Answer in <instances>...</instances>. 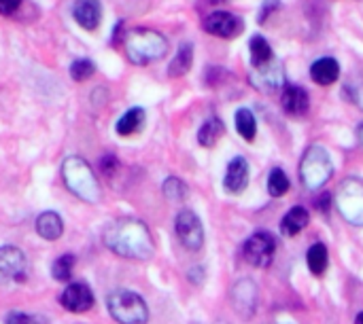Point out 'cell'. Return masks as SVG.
Wrapping results in <instances>:
<instances>
[{"mask_svg": "<svg viewBox=\"0 0 363 324\" xmlns=\"http://www.w3.org/2000/svg\"><path fill=\"white\" fill-rule=\"evenodd\" d=\"M104 244L123 259L147 261L153 257L155 244L149 227L132 216L117 219L104 231Z\"/></svg>", "mask_w": 363, "mask_h": 324, "instance_id": "1", "label": "cell"}, {"mask_svg": "<svg viewBox=\"0 0 363 324\" xmlns=\"http://www.w3.org/2000/svg\"><path fill=\"white\" fill-rule=\"evenodd\" d=\"M125 55L132 64L147 66L155 59H162L168 53V40L164 34L149 30V28H136L125 34L123 40Z\"/></svg>", "mask_w": 363, "mask_h": 324, "instance_id": "2", "label": "cell"}, {"mask_svg": "<svg viewBox=\"0 0 363 324\" xmlns=\"http://www.w3.org/2000/svg\"><path fill=\"white\" fill-rule=\"evenodd\" d=\"M62 178L68 191L87 204H96L102 195L98 178L83 157H77V155L68 157L62 163Z\"/></svg>", "mask_w": 363, "mask_h": 324, "instance_id": "3", "label": "cell"}, {"mask_svg": "<svg viewBox=\"0 0 363 324\" xmlns=\"http://www.w3.org/2000/svg\"><path fill=\"white\" fill-rule=\"evenodd\" d=\"M334 174L332 157L321 146H311L300 161V178L308 191H319Z\"/></svg>", "mask_w": 363, "mask_h": 324, "instance_id": "4", "label": "cell"}, {"mask_svg": "<svg viewBox=\"0 0 363 324\" xmlns=\"http://www.w3.org/2000/svg\"><path fill=\"white\" fill-rule=\"evenodd\" d=\"M111 316L119 324H147L149 308L145 299L132 291H115L106 299Z\"/></svg>", "mask_w": 363, "mask_h": 324, "instance_id": "5", "label": "cell"}, {"mask_svg": "<svg viewBox=\"0 0 363 324\" xmlns=\"http://www.w3.org/2000/svg\"><path fill=\"white\" fill-rule=\"evenodd\" d=\"M338 212L355 227H363V180L349 178L340 185L336 193Z\"/></svg>", "mask_w": 363, "mask_h": 324, "instance_id": "6", "label": "cell"}, {"mask_svg": "<svg viewBox=\"0 0 363 324\" xmlns=\"http://www.w3.org/2000/svg\"><path fill=\"white\" fill-rule=\"evenodd\" d=\"M274 253H277V240L268 231L253 233L242 248L245 261L253 267H268L274 259Z\"/></svg>", "mask_w": 363, "mask_h": 324, "instance_id": "7", "label": "cell"}, {"mask_svg": "<svg viewBox=\"0 0 363 324\" xmlns=\"http://www.w3.org/2000/svg\"><path fill=\"white\" fill-rule=\"evenodd\" d=\"M174 229H177L179 242L187 250H194L196 253V250H200L204 246V227H202L200 219L196 216V212H191V210L179 212L177 223H174Z\"/></svg>", "mask_w": 363, "mask_h": 324, "instance_id": "8", "label": "cell"}, {"mask_svg": "<svg viewBox=\"0 0 363 324\" xmlns=\"http://www.w3.org/2000/svg\"><path fill=\"white\" fill-rule=\"evenodd\" d=\"M204 25V32L213 34V36H219V38H234L242 32L245 28V21L234 15V13H228V11H215L211 15L204 17L202 21Z\"/></svg>", "mask_w": 363, "mask_h": 324, "instance_id": "9", "label": "cell"}, {"mask_svg": "<svg viewBox=\"0 0 363 324\" xmlns=\"http://www.w3.org/2000/svg\"><path fill=\"white\" fill-rule=\"evenodd\" d=\"M26 280V257L15 246L0 248V284Z\"/></svg>", "mask_w": 363, "mask_h": 324, "instance_id": "10", "label": "cell"}, {"mask_svg": "<svg viewBox=\"0 0 363 324\" xmlns=\"http://www.w3.org/2000/svg\"><path fill=\"white\" fill-rule=\"evenodd\" d=\"M249 79H251V85L253 87H257V89H262L266 93H272L279 87L285 85V72H283V66L277 62V57L272 62L264 64V66L253 68L251 74H249Z\"/></svg>", "mask_w": 363, "mask_h": 324, "instance_id": "11", "label": "cell"}, {"mask_svg": "<svg viewBox=\"0 0 363 324\" xmlns=\"http://www.w3.org/2000/svg\"><path fill=\"white\" fill-rule=\"evenodd\" d=\"M60 303H62V308H66L72 314H83V312L91 310L94 293L89 291V287L85 282H72L60 295Z\"/></svg>", "mask_w": 363, "mask_h": 324, "instance_id": "12", "label": "cell"}, {"mask_svg": "<svg viewBox=\"0 0 363 324\" xmlns=\"http://www.w3.org/2000/svg\"><path fill=\"white\" fill-rule=\"evenodd\" d=\"M249 185V163L245 157H234L228 166L225 178H223V187L228 193H242Z\"/></svg>", "mask_w": 363, "mask_h": 324, "instance_id": "13", "label": "cell"}, {"mask_svg": "<svg viewBox=\"0 0 363 324\" xmlns=\"http://www.w3.org/2000/svg\"><path fill=\"white\" fill-rule=\"evenodd\" d=\"M281 104H283V108H285L287 115H291V117H302V115L308 112L311 100H308L306 89H302V87H298V85H285L283 96H281Z\"/></svg>", "mask_w": 363, "mask_h": 324, "instance_id": "14", "label": "cell"}, {"mask_svg": "<svg viewBox=\"0 0 363 324\" xmlns=\"http://www.w3.org/2000/svg\"><path fill=\"white\" fill-rule=\"evenodd\" d=\"M232 301L236 312H240L242 316H251L255 312L257 306V289L251 280H240L236 282L234 291H232Z\"/></svg>", "mask_w": 363, "mask_h": 324, "instance_id": "15", "label": "cell"}, {"mask_svg": "<svg viewBox=\"0 0 363 324\" xmlns=\"http://www.w3.org/2000/svg\"><path fill=\"white\" fill-rule=\"evenodd\" d=\"M72 15L77 23L85 30H96L102 17V6L100 0H77L72 6Z\"/></svg>", "mask_w": 363, "mask_h": 324, "instance_id": "16", "label": "cell"}, {"mask_svg": "<svg viewBox=\"0 0 363 324\" xmlns=\"http://www.w3.org/2000/svg\"><path fill=\"white\" fill-rule=\"evenodd\" d=\"M311 76L317 85H332L340 76V64L334 57H319L311 66Z\"/></svg>", "mask_w": 363, "mask_h": 324, "instance_id": "17", "label": "cell"}, {"mask_svg": "<svg viewBox=\"0 0 363 324\" xmlns=\"http://www.w3.org/2000/svg\"><path fill=\"white\" fill-rule=\"evenodd\" d=\"M308 221H311L308 210L302 208V206H296V208H291V210L285 214V219H283V223H281V233L287 236V238H294V236H298L302 229H306Z\"/></svg>", "mask_w": 363, "mask_h": 324, "instance_id": "18", "label": "cell"}, {"mask_svg": "<svg viewBox=\"0 0 363 324\" xmlns=\"http://www.w3.org/2000/svg\"><path fill=\"white\" fill-rule=\"evenodd\" d=\"M36 231H38L40 238L53 242V240H57L64 233V223H62L57 212H43L36 219Z\"/></svg>", "mask_w": 363, "mask_h": 324, "instance_id": "19", "label": "cell"}, {"mask_svg": "<svg viewBox=\"0 0 363 324\" xmlns=\"http://www.w3.org/2000/svg\"><path fill=\"white\" fill-rule=\"evenodd\" d=\"M191 64H194V45L183 42V45L179 47L174 59H172L170 66H168V76H174V79H177V76L187 74L189 68H191Z\"/></svg>", "mask_w": 363, "mask_h": 324, "instance_id": "20", "label": "cell"}, {"mask_svg": "<svg viewBox=\"0 0 363 324\" xmlns=\"http://www.w3.org/2000/svg\"><path fill=\"white\" fill-rule=\"evenodd\" d=\"M223 134H225V125L221 123V119L211 117V119L200 127V132H198V142H200L202 146H206V149H213V146L221 140Z\"/></svg>", "mask_w": 363, "mask_h": 324, "instance_id": "21", "label": "cell"}, {"mask_svg": "<svg viewBox=\"0 0 363 324\" xmlns=\"http://www.w3.org/2000/svg\"><path fill=\"white\" fill-rule=\"evenodd\" d=\"M249 49H251V64H253V68L264 66V64H268V62L274 59V53H272L270 42H268L264 36H259V34H255V36L251 38Z\"/></svg>", "mask_w": 363, "mask_h": 324, "instance_id": "22", "label": "cell"}, {"mask_svg": "<svg viewBox=\"0 0 363 324\" xmlns=\"http://www.w3.org/2000/svg\"><path fill=\"white\" fill-rule=\"evenodd\" d=\"M145 123V110L143 108H130L119 121H117V134L119 136H132L136 134Z\"/></svg>", "mask_w": 363, "mask_h": 324, "instance_id": "23", "label": "cell"}, {"mask_svg": "<svg viewBox=\"0 0 363 324\" xmlns=\"http://www.w3.org/2000/svg\"><path fill=\"white\" fill-rule=\"evenodd\" d=\"M306 263H308L311 274L323 276L328 270V248L323 244H313L306 253Z\"/></svg>", "mask_w": 363, "mask_h": 324, "instance_id": "24", "label": "cell"}, {"mask_svg": "<svg viewBox=\"0 0 363 324\" xmlns=\"http://www.w3.org/2000/svg\"><path fill=\"white\" fill-rule=\"evenodd\" d=\"M236 129H238V134H240L245 140H249V142L255 138L257 123H255V117H253V112H251V110L240 108V110L236 112Z\"/></svg>", "mask_w": 363, "mask_h": 324, "instance_id": "25", "label": "cell"}, {"mask_svg": "<svg viewBox=\"0 0 363 324\" xmlns=\"http://www.w3.org/2000/svg\"><path fill=\"white\" fill-rule=\"evenodd\" d=\"M289 191V178L281 168H274L268 176V193L272 197H283Z\"/></svg>", "mask_w": 363, "mask_h": 324, "instance_id": "26", "label": "cell"}, {"mask_svg": "<svg viewBox=\"0 0 363 324\" xmlns=\"http://www.w3.org/2000/svg\"><path fill=\"white\" fill-rule=\"evenodd\" d=\"M72 267H74V257L72 255H64L60 257L53 267H51V274L57 282H68L70 276H72Z\"/></svg>", "mask_w": 363, "mask_h": 324, "instance_id": "27", "label": "cell"}, {"mask_svg": "<svg viewBox=\"0 0 363 324\" xmlns=\"http://www.w3.org/2000/svg\"><path fill=\"white\" fill-rule=\"evenodd\" d=\"M164 195L168 199H172V202H183L187 197V187H185V183L181 178H172L170 176L164 183Z\"/></svg>", "mask_w": 363, "mask_h": 324, "instance_id": "28", "label": "cell"}, {"mask_svg": "<svg viewBox=\"0 0 363 324\" xmlns=\"http://www.w3.org/2000/svg\"><path fill=\"white\" fill-rule=\"evenodd\" d=\"M96 72V66H94V62L91 59H77V62H72V66H70V76L74 79V81H85V79H89L91 74Z\"/></svg>", "mask_w": 363, "mask_h": 324, "instance_id": "29", "label": "cell"}, {"mask_svg": "<svg viewBox=\"0 0 363 324\" xmlns=\"http://www.w3.org/2000/svg\"><path fill=\"white\" fill-rule=\"evenodd\" d=\"M345 93L349 96V100L359 106L363 110V79H355V81H349L347 87H345Z\"/></svg>", "mask_w": 363, "mask_h": 324, "instance_id": "30", "label": "cell"}, {"mask_svg": "<svg viewBox=\"0 0 363 324\" xmlns=\"http://www.w3.org/2000/svg\"><path fill=\"white\" fill-rule=\"evenodd\" d=\"M6 324H43L36 316H28V314H21V312H13L6 316Z\"/></svg>", "mask_w": 363, "mask_h": 324, "instance_id": "31", "label": "cell"}, {"mask_svg": "<svg viewBox=\"0 0 363 324\" xmlns=\"http://www.w3.org/2000/svg\"><path fill=\"white\" fill-rule=\"evenodd\" d=\"M277 8H279V0H264L262 11H259V15H257V21L264 23V21L268 19V15H272Z\"/></svg>", "mask_w": 363, "mask_h": 324, "instance_id": "32", "label": "cell"}, {"mask_svg": "<svg viewBox=\"0 0 363 324\" xmlns=\"http://www.w3.org/2000/svg\"><path fill=\"white\" fill-rule=\"evenodd\" d=\"M21 0H0V15H13L19 8Z\"/></svg>", "mask_w": 363, "mask_h": 324, "instance_id": "33", "label": "cell"}, {"mask_svg": "<svg viewBox=\"0 0 363 324\" xmlns=\"http://www.w3.org/2000/svg\"><path fill=\"white\" fill-rule=\"evenodd\" d=\"M100 166H102V172L106 174V176H111L115 170H117V166H119V161L113 157V155H108V157H104L102 161H100Z\"/></svg>", "mask_w": 363, "mask_h": 324, "instance_id": "34", "label": "cell"}, {"mask_svg": "<svg viewBox=\"0 0 363 324\" xmlns=\"http://www.w3.org/2000/svg\"><path fill=\"white\" fill-rule=\"evenodd\" d=\"M317 206H319V210H321V212H325V210L330 208V195H321V197H319V202H317Z\"/></svg>", "mask_w": 363, "mask_h": 324, "instance_id": "35", "label": "cell"}, {"mask_svg": "<svg viewBox=\"0 0 363 324\" xmlns=\"http://www.w3.org/2000/svg\"><path fill=\"white\" fill-rule=\"evenodd\" d=\"M357 138H359V142H362V146H363V123L357 127Z\"/></svg>", "mask_w": 363, "mask_h": 324, "instance_id": "36", "label": "cell"}, {"mask_svg": "<svg viewBox=\"0 0 363 324\" xmlns=\"http://www.w3.org/2000/svg\"><path fill=\"white\" fill-rule=\"evenodd\" d=\"M355 324H363V312H362V314H357V318H355Z\"/></svg>", "mask_w": 363, "mask_h": 324, "instance_id": "37", "label": "cell"}, {"mask_svg": "<svg viewBox=\"0 0 363 324\" xmlns=\"http://www.w3.org/2000/svg\"><path fill=\"white\" fill-rule=\"evenodd\" d=\"M208 2H213V4H217V2H225V0H208Z\"/></svg>", "mask_w": 363, "mask_h": 324, "instance_id": "38", "label": "cell"}, {"mask_svg": "<svg viewBox=\"0 0 363 324\" xmlns=\"http://www.w3.org/2000/svg\"><path fill=\"white\" fill-rule=\"evenodd\" d=\"M270 324H291V323H285V320H279V323H270Z\"/></svg>", "mask_w": 363, "mask_h": 324, "instance_id": "39", "label": "cell"}]
</instances>
